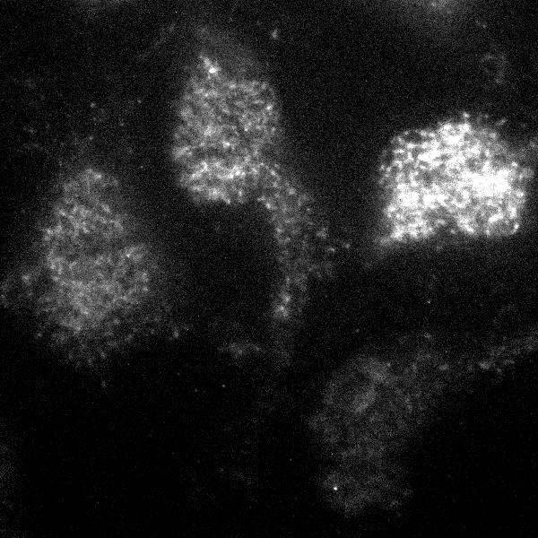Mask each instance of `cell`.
<instances>
[{
    "mask_svg": "<svg viewBox=\"0 0 538 538\" xmlns=\"http://www.w3.org/2000/svg\"><path fill=\"white\" fill-rule=\"evenodd\" d=\"M172 265L112 176L86 169L54 189L4 299L63 362L98 368L176 334Z\"/></svg>",
    "mask_w": 538,
    "mask_h": 538,
    "instance_id": "6da1fadb",
    "label": "cell"
},
{
    "mask_svg": "<svg viewBox=\"0 0 538 538\" xmlns=\"http://www.w3.org/2000/svg\"><path fill=\"white\" fill-rule=\"evenodd\" d=\"M381 170L385 211L400 238L443 229L499 237L520 225L529 174L487 126L462 119L406 132Z\"/></svg>",
    "mask_w": 538,
    "mask_h": 538,
    "instance_id": "7a4b0ae2",
    "label": "cell"
},
{
    "mask_svg": "<svg viewBox=\"0 0 538 538\" xmlns=\"http://www.w3.org/2000/svg\"><path fill=\"white\" fill-rule=\"evenodd\" d=\"M430 342L356 355L327 380L308 428L330 465L397 457L465 381L468 367Z\"/></svg>",
    "mask_w": 538,
    "mask_h": 538,
    "instance_id": "3957f363",
    "label": "cell"
},
{
    "mask_svg": "<svg viewBox=\"0 0 538 538\" xmlns=\"http://www.w3.org/2000/svg\"><path fill=\"white\" fill-rule=\"evenodd\" d=\"M320 485L334 509L348 516L371 508H397L411 493L405 468L397 457L329 466Z\"/></svg>",
    "mask_w": 538,
    "mask_h": 538,
    "instance_id": "277c9868",
    "label": "cell"
}]
</instances>
